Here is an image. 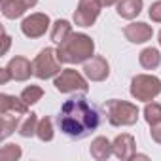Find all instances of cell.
I'll list each match as a JSON object with an SVG mask.
<instances>
[{
	"label": "cell",
	"mask_w": 161,
	"mask_h": 161,
	"mask_svg": "<svg viewBox=\"0 0 161 161\" xmlns=\"http://www.w3.org/2000/svg\"><path fill=\"white\" fill-rule=\"evenodd\" d=\"M99 112L86 97L68 99L57 116L59 129L70 138H86L99 127Z\"/></svg>",
	"instance_id": "cell-1"
},
{
	"label": "cell",
	"mask_w": 161,
	"mask_h": 161,
	"mask_svg": "<svg viewBox=\"0 0 161 161\" xmlns=\"http://www.w3.org/2000/svg\"><path fill=\"white\" fill-rule=\"evenodd\" d=\"M57 55L66 64H84L95 55V42L86 32H72L64 42L59 44Z\"/></svg>",
	"instance_id": "cell-2"
},
{
	"label": "cell",
	"mask_w": 161,
	"mask_h": 161,
	"mask_svg": "<svg viewBox=\"0 0 161 161\" xmlns=\"http://www.w3.org/2000/svg\"><path fill=\"white\" fill-rule=\"evenodd\" d=\"M103 110L108 118V123L114 127H131L138 121V116H140V110L135 103L119 101V99L106 101Z\"/></svg>",
	"instance_id": "cell-3"
},
{
	"label": "cell",
	"mask_w": 161,
	"mask_h": 161,
	"mask_svg": "<svg viewBox=\"0 0 161 161\" xmlns=\"http://www.w3.org/2000/svg\"><path fill=\"white\" fill-rule=\"evenodd\" d=\"M131 97L140 103H150L161 93V80L153 74H136L131 80Z\"/></svg>",
	"instance_id": "cell-4"
},
{
	"label": "cell",
	"mask_w": 161,
	"mask_h": 161,
	"mask_svg": "<svg viewBox=\"0 0 161 161\" xmlns=\"http://www.w3.org/2000/svg\"><path fill=\"white\" fill-rule=\"evenodd\" d=\"M61 64H63V61L59 59L57 49L55 47H44L32 61L34 76L38 80H51L63 70Z\"/></svg>",
	"instance_id": "cell-5"
},
{
	"label": "cell",
	"mask_w": 161,
	"mask_h": 161,
	"mask_svg": "<svg viewBox=\"0 0 161 161\" xmlns=\"http://www.w3.org/2000/svg\"><path fill=\"white\" fill-rule=\"evenodd\" d=\"M53 86L59 93H87L89 91V80L86 74L78 72L74 68H63L55 78H53Z\"/></svg>",
	"instance_id": "cell-6"
},
{
	"label": "cell",
	"mask_w": 161,
	"mask_h": 161,
	"mask_svg": "<svg viewBox=\"0 0 161 161\" xmlns=\"http://www.w3.org/2000/svg\"><path fill=\"white\" fill-rule=\"evenodd\" d=\"M101 10H103V4L99 0H80L76 10H74V15H72L74 25L82 27V29L93 27L101 15Z\"/></svg>",
	"instance_id": "cell-7"
},
{
	"label": "cell",
	"mask_w": 161,
	"mask_h": 161,
	"mask_svg": "<svg viewBox=\"0 0 161 161\" xmlns=\"http://www.w3.org/2000/svg\"><path fill=\"white\" fill-rule=\"evenodd\" d=\"M49 27H51V19L47 14H42V12L31 14L21 21V32H23V36H27L31 40L42 38L49 31Z\"/></svg>",
	"instance_id": "cell-8"
},
{
	"label": "cell",
	"mask_w": 161,
	"mask_h": 161,
	"mask_svg": "<svg viewBox=\"0 0 161 161\" xmlns=\"http://www.w3.org/2000/svg\"><path fill=\"white\" fill-rule=\"evenodd\" d=\"M84 74L89 82H104L110 76V64L103 55H93L84 63Z\"/></svg>",
	"instance_id": "cell-9"
},
{
	"label": "cell",
	"mask_w": 161,
	"mask_h": 161,
	"mask_svg": "<svg viewBox=\"0 0 161 161\" xmlns=\"http://www.w3.org/2000/svg\"><path fill=\"white\" fill-rule=\"evenodd\" d=\"M112 148H114V155L121 161H131L136 155V142L135 136L129 133H121L112 140Z\"/></svg>",
	"instance_id": "cell-10"
},
{
	"label": "cell",
	"mask_w": 161,
	"mask_h": 161,
	"mask_svg": "<svg viewBox=\"0 0 161 161\" xmlns=\"http://www.w3.org/2000/svg\"><path fill=\"white\" fill-rule=\"evenodd\" d=\"M12 80L15 82H27V80L34 74V68H32V63L27 59V57H21V55H15L8 61L6 64Z\"/></svg>",
	"instance_id": "cell-11"
},
{
	"label": "cell",
	"mask_w": 161,
	"mask_h": 161,
	"mask_svg": "<svg viewBox=\"0 0 161 161\" xmlns=\"http://www.w3.org/2000/svg\"><path fill=\"white\" fill-rule=\"evenodd\" d=\"M123 36H125V40H129L131 44H146L148 40H152L153 29H152V25H148V23H144V21H136V23L125 25Z\"/></svg>",
	"instance_id": "cell-12"
},
{
	"label": "cell",
	"mask_w": 161,
	"mask_h": 161,
	"mask_svg": "<svg viewBox=\"0 0 161 161\" xmlns=\"http://www.w3.org/2000/svg\"><path fill=\"white\" fill-rule=\"evenodd\" d=\"M36 4L38 0H6L2 2V15L6 19H19Z\"/></svg>",
	"instance_id": "cell-13"
},
{
	"label": "cell",
	"mask_w": 161,
	"mask_h": 161,
	"mask_svg": "<svg viewBox=\"0 0 161 161\" xmlns=\"http://www.w3.org/2000/svg\"><path fill=\"white\" fill-rule=\"evenodd\" d=\"M19 114V116H27L29 114V104L23 103L21 97H14L8 93H0V114Z\"/></svg>",
	"instance_id": "cell-14"
},
{
	"label": "cell",
	"mask_w": 161,
	"mask_h": 161,
	"mask_svg": "<svg viewBox=\"0 0 161 161\" xmlns=\"http://www.w3.org/2000/svg\"><path fill=\"white\" fill-rule=\"evenodd\" d=\"M89 153L95 161H106L114 155V148H112V142L106 138V136H95L91 140V146H89Z\"/></svg>",
	"instance_id": "cell-15"
},
{
	"label": "cell",
	"mask_w": 161,
	"mask_h": 161,
	"mask_svg": "<svg viewBox=\"0 0 161 161\" xmlns=\"http://www.w3.org/2000/svg\"><path fill=\"white\" fill-rule=\"evenodd\" d=\"M142 8H144V0H118V4H116V14H118L121 19L133 21L135 17L140 15Z\"/></svg>",
	"instance_id": "cell-16"
},
{
	"label": "cell",
	"mask_w": 161,
	"mask_h": 161,
	"mask_svg": "<svg viewBox=\"0 0 161 161\" xmlns=\"http://www.w3.org/2000/svg\"><path fill=\"white\" fill-rule=\"evenodd\" d=\"M138 63L144 70H155L161 64V53L157 47H144L138 55Z\"/></svg>",
	"instance_id": "cell-17"
},
{
	"label": "cell",
	"mask_w": 161,
	"mask_h": 161,
	"mask_svg": "<svg viewBox=\"0 0 161 161\" xmlns=\"http://www.w3.org/2000/svg\"><path fill=\"white\" fill-rule=\"evenodd\" d=\"M70 34H72V25H70V21H66V19H57V21L51 25L49 36H51V42H55L57 46H59L61 42H64Z\"/></svg>",
	"instance_id": "cell-18"
},
{
	"label": "cell",
	"mask_w": 161,
	"mask_h": 161,
	"mask_svg": "<svg viewBox=\"0 0 161 161\" xmlns=\"http://www.w3.org/2000/svg\"><path fill=\"white\" fill-rule=\"evenodd\" d=\"M38 116L34 114V112H31V114H27V118L19 123V127H17V133L23 136V138H31V136H34L36 135V131H38Z\"/></svg>",
	"instance_id": "cell-19"
},
{
	"label": "cell",
	"mask_w": 161,
	"mask_h": 161,
	"mask_svg": "<svg viewBox=\"0 0 161 161\" xmlns=\"http://www.w3.org/2000/svg\"><path fill=\"white\" fill-rule=\"evenodd\" d=\"M2 118V140H6L21 123V116L19 114H12V112H6V114H0Z\"/></svg>",
	"instance_id": "cell-20"
},
{
	"label": "cell",
	"mask_w": 161,
	"mask_h": 161,
	"mask_svg": "<svg viewBox=\"0 0 161 161\" xmlns=\"http://www.w3.org/2000/svg\"><path fill=\"white\" fill-rule=\"evenodd\" d=\"M53 135H55V131H53V119H51L49 116L42 118V119L38 121L36 136H38L42 142H51V140H53Z\"/></svg>",
	"instance_id": "cell-21"
},
{
	"label": "cell",
	"mask_w": 161,
	"mask_h": 161,
	"mask_svg": "<svg viewBox=\"0 0 161 161\" xmlns=\"http://www.w3.org/2000/svg\"><path fill=\"white\" fill-rule=\"evenodd\" d=\"M19 97L23 99L25 104L32 106V104H36L38 101H42V97H44V89H42L40 86H29V87H25V89L21 91Z\"/></svg>",
	"instance_id": "cell-22"
},
{
	"label": "cell",
	"mask_w": 161,
	"mask_h": 161,
	"mask_svg": "<svg viewBox=\"0 0 161 161\" xmlns=\"http://www.w3.org/2000/svg\"><path fill=\"white\" fill-rule=\"evenodd\" d=\"M142 114H144L146 123H148V125H153V123L161 121V104H159V103L150 101V103H146V106H144Z\"/></svg>",
	"instance_id": "cell-23"
},
{
	"label": "cell",
	"mask_w": 161,
	"mask_h": 161,
	"mask_svg": "<svg viewBox=\"0 0 161 161\" xmlns=\"http://www.w3.org/2000/svg\"><path fill=\"white\" fill-rule=\"evenodd\" d=\"M23 155V150L19 144H4L0 148V159L2 161H17L21 159Z\"/></svg>",
	"instance_id": "cell-24"
},
{
	"label": "cell",
	"mask_w": 161,
	"mask_h": 161,
	"mask_svg": "<svg viewBox=\"0 0 161 161\" xmlns=\"http://www.w3.org/2000/svg\"><path fill=\"white\" fill-rule=\"evenodd\" d=\"M148 15L153 23H161V0H155V2H152L150 10H148Z\"/></svg>",
	"instance_id": "cell-25"
},
{
	"label": "cell",
	"mask_w": 161,
	"mask_h": 161,
	"mask_svg": "<svg viewBox=\"0 0 161 161\" xmlns=\"http://www.w3.org/2000/svg\"><path fill=\"white\" fill-rule=\"evenodd\" d=\"M150 136L155 144H161V121L150 125Z\"/></svg>",
	"instance_id": "cell-26"
},
{
	"label": "cell",
	"mask_w": 161,
	"mask_h": 161,
	"mask_svg": "<svg viewBox=\"0 0 161 161\" xmlns=\"http://www.w3.org/2000/svg\"><path fill=\"white\" fill-rule=\"evenodd\" d=\"M10 80H12V76H10V72H8V68H6V66H4V68H0V84L6 86Z\"/></svg>",
	"instance_id": "cell-27"
},
{
	"label": "cell",
	"mask_w": 161,
	"mask_h": 161,
	"mask_svg": "<svg viewBox=\"0 0 161 161\" xmlns=\"http://www.w3.org/2000/svg\"><path fill=\"white\" fill-rule=\"evenodd\" d=\"M10 44H12V38H10V34H8V32H4V47H2V55H6V53H8Z\"/></svg>",
	"instance_id": "cell-28"
},
{
	"label": "cell",
	"mask_w": 161,
	"mask_h": 161,
	"mask_svg": "<svg viewBox=\"0 0 161 161\" xmlns=\"http://www.w3.org/2000/svg\"><path fill=\"white\" fill-rule=\"evenodd\" d=\"M99 2H101L103 6L108 8V6H116V4H118V0H99Z\"/></svg>",
	"instance_id": "cell-29"
},
{
	"label": "cell",
	"mask_w": 161,
	"mask_h": 161,
	"mask_svg": "<svg viewBox=\"0 0 161 161\" xmlns=\"http://www.w3.org/2000/svg\"><path fill=\"white\" fill-rule=\"evenodd\" d=\"M157 42H159V47H161V31L157 32Z\"/></svg>",
	"instance_id": "cell-30"
}]
</instances>
